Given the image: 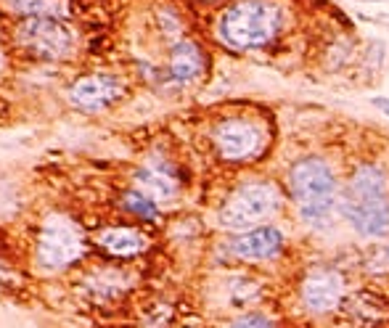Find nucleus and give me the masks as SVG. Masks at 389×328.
I'll return each mask as SVG.
<instances>
[{
  "label": "nucleus",
  "mask_w": 389,
  "mask_h": 328,
  "mask_svg": "<svg viewBox=\"0 0 389 328\" xmlns=\"http://www.w3.org/2000/svg\"><path fill=\"white\" fill-rule=\"evenodd\" d=\"M283 8L275 0H236L217 19V37L231 50H257L281 35Z\"/></svg>",
  "instance_id": "obj_1"
},
{
  "label": "nucleus",
  "mask_w": 389,
  "mask_h": 328,
  "mask_svg": "<svg viewBox=\"0 0 389 328\" xmlns=\"http://www.w3.org/2000/svg\"><path fill=\"white\" fill-rule=\"evenodd\" d=\"M289 191L299 207V218L310 228H323L331 222L336 207V175L320 157L296 159L289 170Z\"/></svg>",
  "instance_id": "obj_2"
},
{
  "label": "nucleus",
  "mask_w": 389,
  "mask_h": 328,
  "mask_svg": "<svg viewBox=\"0 0 389 328\" xmlns=\"http://www.w3.org/2000/svg\"><path fill=\"white\" fill-rule=\"evenodd\" d=\"M88 252L83 225L64 212H50L40 222L35 238V265L46 273H61L80 262Z\"/></svg>",
  "instance_id": "obj_3"
},
{
  "label": "nucleus",
  "mask_w": 389,
  "mask_h": 328,
  "mask_svg": "<svg viewBox=\"0 0 389 328\" xmlns=\"http://www.w3.org/2000/svg\"><path fill=\"white\" fill-rule=\"evenodd\" d=\"M283 204L278 185L271 180H247L231 191L217 212L220 225L228 231H249L257 222L273 218Z\"/></svg>",
  "instance_id": "obj_4"
},
{
  "label": "nucleus",
  "mask_w": 389,
  "mask_h": 328,
  "mask_svg": "<svg viewBox=\"0 0 389 328\" xmlns=\"http://www.w3.org/2000/svg\"><path fill=\"white\" fill-rule=\"evenodd\" d=\"M268 130L252 117H223L212 127V146L228 164H244L265 151Z\"/></svg>",
  "instance_id": "obj_5"
},
{
  "label": "nucleus",
  "mask_w": 389,
  "mask_h": 328,
  "mask_svg": "<svg viewBox=\"0 0 389 328\" xmlns=\"http://www.w3.org/2000/svg\"><path fill=\"white\" fill-rule=\"evenodd\" d=\"M13 40L24 53L40 61H61L74 53V32L59 19H24Z\"/></svg>",
  "instance_id": "obj_6"
},
{
  "label": "nucleus",
  "mask_w": 389,
  "mask_h": 328,
  "mask_svg": "<svg viewBox=\"0 0 389 328\" xmlns=\"http://www.w3.org/2000/svg\"><path fill=\"white\" fill-rule=\"evenodd\" d=\"M128 93L125 80L114 72H93L77 77L67 90V98L74 109L95 114V111H104L109 106H114L117 101H122Z\"/></svg>",
  "instance_id": "obj_7"
},
{
  "label": "nucleus",
  "mask_w": 389,
  "mask_h": 328,
  "mask_svg": "<svg viewBox=\"0 0 389 328\" xmlns=\"http://www.w3.org/2000/svg\"><path fill=\"white\" fill-rule=\"evenodd\" d=\"M302 302L310 313H331L336 310L344 299V278L342 273H336L334 268H318L313 273H307L302 280Z\"/></svg>",
  "instance_id": "obj_8"
},
{
  "label": "nucleus",
  "mask_w": 389,
  "mask_h": 328,
  "mask_svg": "<svg viewBox=\"0 0 389 328\" xmlns=\"http://www.w3.org/2000/svg\"><path fill=\"white\" fill-rule=\"evenodd\" d=\"M342 215L350 220L355 231L368 238H381L389 233V199H371V201H353L344 196Z\"/></svg>",
  "instance_id": "obj_9"
},
{
  "label": "nucleus",
  "mask_w": 389,
  "mask_h": 328,
  "mask_svg": "<svg viewBox=\"0 0 389 328\" xmlns=\"http://www.w3.org/2000/svg\"><path fill=\"white\" fill-rule=\"evenodd\" d=\"M231 255L238 259H249V262H262V259H273L283 249V233L275 225H262V228H252V231L236 236L228 243Z\"/></svg>",
  "instance_id": "obj_10"
},
{
  "label": "nucleus",
  "mask_w": 389,
  "mask_h": 328,
  "mask_svg": "<svg viewBox=\"0 0 389 328\" xmlns=\"http://www.w3.org/2000/svg\"><path fill=\"white\" fill-rule=\"evenodd\" d=\"M132 180H135V188L153 199L156 204H167L177 196L175 167L162 159H149L146 164H141Z\"/></svg>",
  "instance_id": "obj_11"
},
{
  "label": "nucleus",
  "mask_w": 389,
  "mask_h": 328,
  "mask_svg": "<svg viewBox=\"0 0 389 328\" xmlns=\"http://www.w3.org/2000/svg\"><path fill=\"white\" fill-rule=\"evenodd\" d=\"M207 59H204V50L199 43L193 40H177L175 45L170 48V64H167V74L170 80L177 85H191L196 83L201 74H204Z\"/></svg>",
  "instance_id": "obj_12"
},
{
  "label": "nucleus",
  "mask_w": 389,
  "mask_h": 328,
  "mask_svg": "<svg viewBox=\"0 0 389 328\" xmlns=\"http://www.w3.org/2000/svg\"><path fill=\"white\" fill-rule=\"evenodd\" d=\"M95 243L111 257H119V259L138 257L149 249V238L132 225H109L95 236Z\"/></svg>",
  "instance_id": "obj_13"
},
{
  "label": "nucleus",
  "mask_w": 389,
  "mask_h": 328,
  "mask_svg": "<svg viewBox=\"0 0 389 328\" xmlns=\"http://www.w3.org/2000/svg\"><path fill=\"white\" fill-rule=\"evenodd\" d=\"M387 196V175L376 164H360L350 178V191L347 199L353 201H371V199H384Z\"/></svg>",
  "instance_id": "obj_14"
},
{
  "label": "nucleus",
  "mask_w": 389,
  "mask_h": 328,
  "mask_svg": "<svg viewBox=\"0 0 389 328\" xmlns=\"http://www.w3.org/2000/svg\"><path fill=\"white\" fill-rule=\"evenodd\" d=\"M85 292L90 294L93 302H111L125 294V276L122 273H111V270H101V273H93L90 278L83 283Z\"/></svg>",
  "instance_id": "obj_15"
},
{
  "label": "nucleus",
  "mask_w": 389,
  "mask_h": 328,
  "mask_svg": "<svg viewBox=\"0 0 389 328\" xmlns=\"http://www.w3.org/2000/svg\"><path fill=\"white\" fill-rule=\"evenodd\" d=\"M8 6L24 19H59L67 13L64 0H8Z\"/></svg>",
  "instance_id": "obj_16"
},
{
  "label": "nucleus",
  "mask_w": 389,
  "mask_h": 328,
  "mask_svg": "<svg viewBox=\"0 0 389 328\" xmlns=\"http://www.w3.org/2000/svg\"><path fill=\"white\" fill-rule=\"evenodd\" d=\"M119 207L125 209L128 215L143 220V222H159V204L149 199V196L138 191V188H130L128 194H122L119 199Z\"/></svg>",
  "instance_id": "obj_17"
},
{
  "label": "nucleus",
  "mask_w": 389,
  "mask_h": 328,
  "mask_svg": "<svg viewBox=\"0 0 389 328\" xmlns=\"http://www.w3.org/2000/svg\"><path fill=\"white\" fill-rule=\"evenodd\" d=\"M363 268H366L368 273H374V276L387 273L389 270V243H381V246H376V249H371V255H368Z\"/></svg>",
  "instance_id": "obj_18"
},
{
  "label": "nucleus",
  "mask_w": 389,
  "mask_h": 328,
  "mask_svg": "<svg viewBox=\"0 0 389 328\" xmlns=\"http://www.w3.org/2000/svg\"><path fill=\"white\" fill-rule=\"evenodd\" d=\"M231 328H275V326H273V320H268L265 315L249 313V315H241L238 320H233Z\"/></svg>",
  "instance_id": "obj_19"
},
{
  "label": "nucleus",
  "mask_w": 389,
  "mask_h": 328,
  "mask_svg": "<svg viewBox=\"0 0 389 328\" xmlns=\"http://www.w3.org/2000/svg\"><path fill=\"white\" fill-rule=\"evenodd\" d=\"M371 104H374V106H376L378 111H384V114H387V117H389V98L376 96V98H371Z\"/></svg>",
  "instance_id": "obj_20"
},
{
  "label": "nucleus",
  "mask_w": 389,
  "mask_h": 328,
  "mask_svg": "<svg viewBox=\"0 0 389 328\" xmlns=\"http://www.w3.org/2000/svg\"><path fill=\"white\" fill-rule=\"evenodd\" d=\"M3 278H6V273H3V268H0V286H3Z\"/></svg>",
  "instance_id": "obj_21"
},
{
  "label": "nucleus",
  "mask_w": 389,
  "mask_h": 328,
  "mask_svg": "<svg viewBox=\"0 0 389 328\" xmlns=\"http://www.w3.org/2000/svg\"><path fill=\"white\" fill-rule=\"evenodd\" d=\"M360 3H381V0H360Z\"/></svg>",
  "instance_id": "obj_22"
},
{
  "label": "nucleus",
  "mask_w": 389,
  "mask_h": 328,
  "mask_svg": "<svg viewBox=\"0 0 389 328\" xmlns=\"http://www.w3.org/2000/svg\"><path fill=\"white\" fill-rule=\"evenodd\" d=\"M0 66H3V50H0Z\"/></svg>",
  "instance_id": "obj_23"
}]
</instances>
